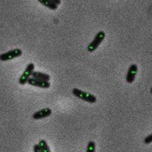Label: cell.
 <instances>
[{"mask_svg":"<svg viewBox=\"0 0 152 152\" xmlns=\"http://www.w3.org/2000/svg\"><path fill=\"white\" fill-rule=\"evenodd\" d=\"M53 2L57 6H58L59 4H61V0H53Z\"/></svg>","mask_w":152,"mask_h":152,"instance_id":"cell-14","label":"cell"},{"mask_svg":"<svg viewBox=\"0 0 152 152\" xmlns=\"http://www.w3.org/2000/svg\"><path fill=\"white\" fill-rule=\"evenodd\" d=\"M33 151H34V152H41V150H40V148H39L37 143L33 146Z\"/></svg>","mask_w":152,"mask_h":152,"instance_id":"cell-13","label":"cell"},{"mask_svg":"<svg viewBox=\"0 0 152 152\" xmlns=\"http://www.w3.org/2000/svg\"><path fill=\"white\" fill-rule=\"evenodd\" d=\"M96 150V145L95 142L94 141H90L87 143V147H86V152H95Z\"/></svg>","mask_w":152,"mask_h":152,"instance_id":"cell-11","label":"cell"},{"mask_svg":"<svg viewBox=\"0 0 152 152\" xmlns=\"http://www.w3.org/2000/svg\"><path fill=\"white\" fill-rule=\"evenodd\" d=\"M38 2H39L41 4H43L44 6H45V7H47L48 9L53 10V11H55V10H57V8H58V6L53 2V0H38Z\"/></svg>","mask_w":152,"mask_h":152,"instance_id":"cell-9","label":"cell"},{"mask_svg":"<svg viewBox=\"0 0 152 152\" xmlns=\"http://www.w3.org/2000/svg\"><path fill=\"white\" fill-rule=\"evenodd\" d=\"M72 94L75 97H77V98H78V99H80V100H82L84 102H86L88 103L93 104V103H95L97 102V98H96L95 95H94V94H92L90 93L82 91V90H80L78 88H73L72 89Z\"/></svg>","mask_w":152,"mask_h":152,"instance_id":"cell-1","label":"cell"},{"mask_svg":"<svg viewBox=\"0 0 152 152\" xmlns=\"http://www.w3.org/2000/svg\"><path fill=\"white\" fill-rule=\"evenodd\" d=\"M105 37H106V33L103 31V30H100L96 35L95 37H94V39L91 41V43L88 45L87 46V51L92 53V52H94L98 47L99 45L103 42V40L105 39Z\"/></svg>","mask_w":152,"mask_h":152,"instance_id":"cell-2","label":"cell"},{"mask_svg":"<svg viewBox=\"0 0 152 152\" xmlns=\"http://www.w3.org/2000/svg\"><path fill=\"white\" fill-rule=\"evenodd\" d=\"M22 54V51L20 48H15L12 50H10L8 52H5L4 53L0 54V61H7L12 59H15L17 57L21 56Z\"/></svg>","mask_w":152,"mask_h":152,"instance_id":"cell-4","label":"cell"},{"mask_svg":"<svg viewBox=\"0 0 152 152\" xmlns=\"http://www.w3.org/2000/svg\"><path fill=\"white\" fill-rule=\"evenodd\" d=\"M34 69H35V65H34V63H31V62L28 63V64L27 65L25 70L22 72V74L20 75V77H19V80H18L19 84L21 85V86H24L25 84H27L28 78L31 77V75H32Z\"/></svg>","mask_w":152,"mask_h":152,"instance_id":"cell-3","label":"cell"},{"mask_svg":"<svg viewBox=\"0 0 152 152\" xmlns=\"http://www.w3.org/2000/svg\"><path fill=\"white\" fill-rule=\"evenodd\" d=\"M143 142L145 144H151L152 142V134H149L147 137H145V139L143 140Z\"/></svg>","mask_w":152,"mask_h":152,"instance_id":"cell-12","label":"cell"},{"mask_svg":"<svg viewBox=\"0 0 152 152\" xmlns=\"http://www.w3.org/2000/svg\"><path fill=\"white\" fill-rule=\"evenodd\" d=\"M52 113H53V111L50 108H44V109H41L37 111H36L32 115V118L35 120H39V119H43V118L50 117L52 115Z\"/></svg>","mask_w":152,"mask_h":152,"instance_id":"cell-6","label":"cell"},{"mask_svg":"<svg viewBox=\"0 0 152 152\" xmlns=\"http://www.w3.org/2000/svg\"><path fill=\"white\" fill-rule=\"evenodd\" d=\"M138 72V66L136 64H131L128 68L126 80L128 84H133Z\"/></svg>","mask_w":152,"mask_h":152,"instance_id":"cell-5","label":"cell"},{"mask_svg":"<svg viewBox=\"0 0 152 152\" xmlns=\"http://www.w3.org/2000/svg\"><path fill=\"white\" fill-rule=\"evenodd\" d=\"M31 77L33 78H37V79H39V80H43V81H46V82H49L50 79H51V77L49 74H46V73H44V72H41V71H33L32 75H31Z\"/></svg>","mask_w":152,"mask_h":152,"instance_id":"cell-8","label":"cell"},{"mask_svg":"<svg viewBox=\"0 0 152 152\" xmlns=\"http://www.w3.org/2000/svg\"><path fill=\"white\" fill-rule=\"evenodd\" d=\"M29 86H36V87H39V88H44V89H48L51 86L50 82H46V81H43V80H39L37 78H33L30 77L28 78V82H27Z\"/></svg>","mask_w":152,"mask_h":152,"instance_id":"cell-7","label":"cell"},{"mask_svg":"<svg viewBox=\"0 0 152 152\" xmlns=\"http://www.w3.org/2000/svg\"><path fill=\"white\" fill-rule=\"evenodd\" d=\"M37 144H38V146H39V148L41 150V152H51L50 147L48 146L45 140H40Z\"/></svg>","mask_w":152,"mask_h":152,"instance_id":"cell-10","label":"cell"}]
</instances>
